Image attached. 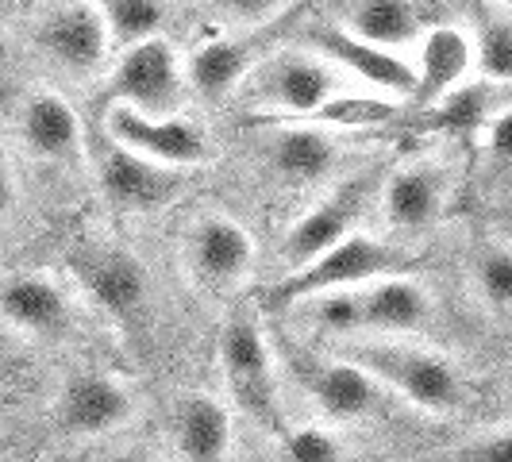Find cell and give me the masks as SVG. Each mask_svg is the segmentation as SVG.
Instances as JSON below:
<instances>
[{
    "label": "cell",
    "instance_id": "cell-14",
    "mask_svg": "<svg viewBox=\"0 0 512 462\" xmlns=\"http://www.w3.org/2000/svg\"><path fill=\"white\" fill-rule=\"evenodd\" d=\"M170 451L178 462H235V412L231 401L208 389H185L170 405Z\"/></svg>",
    "mask_w": 512,
    "mask_h": 462
},
{
    "label": "cell",
    "instance_id": "cell-25",
    "mask_svg": "<svg viewBox=\"0 0 512 462\" xmlns=\"http://www.w3.org/2000/svg\"><path fill=\"white\" fill-rule=\"evenodd\" d=\"M93 4L108 24L112 47H120V51L158 39L166 20H170L166 0H93Z\"/></svg>",
    "mask_w": 512,
    "mask_h": 462
},
{
    "label": "cell",
    "instance_id": "cell-33",
    "mask_svg": "<svg viewBox=\"0 0 512 462\" xmlns=\"http://www.w3.org/2000/svg\"><path fill=\"white\" fill-rule=\"evenodd\" d=\"M505 393H509V409H512V374H509V382H505Z\"/></svg>",
    "mask_w": 512,
    "mask_h": 462
},
{
    "label": "cell",
    "instance_id": "cell-29",
    "mask_svg": "<svg viewBox=\"0 0 512 462\" xmlns=\"http://www.w3.org/2000/svg\"><path fill=\"white\" fill-rule=\"evenodd\" d=\"M443 462H512V424L486 428L478 436L462 439L447 451Z\"/></svg>",
    "mask_w": 512,
    "mask_h": 462
},
{
    "label": "cell",
    "instance_id": "cell-5",
    "mask_svg": "<svg viewBox=\"0 0 512 462\" xmlns=\"http://www.w3.org/2000/svg\"><path fill=\"white\" fill-rule=\"evenodd\" d=\"M189 93V58H181L166 35L120 51L116 66L104 77L108 108H131L147 116H181Z\"/></svg>",
    "mask_w": 512,
    "mask_h": 462
},
{
    "label": "cell",
    "instance_id": "cell-15",
    "mask_svg": "<svg viewBox=\"0 0 512 462\" xmlns=\"http://www.w3.org/2000/svg\"><path fill=\"white\" fill-rule=\"evenodd\" d=\"M308 51L324 54L343 77H355L385 97H416V66L409 54L382 51L374 43H362L343 27H312Z\"/></svg>",
    "mask_w": 512,
    "mask_h": 462
},
{
    "label": "cell",
    "instance_id": "cell-9",
    "mask_svg": "<svg viewBox=\"0 0 512 462\" xmlns=\"http://www.w3.org/2000/svg\"><path fill=\"white\" fill-rule=\"evenodd\" d=\"M185 270L205 293H235L251 278L258 262L255 235L247 224H239L228 212H205L201 220L189 224L185 235Z\"/></svg>",
    "mask_w": 512,
    "mask_h": 462
},
{
    "label": "cell",
    "instance_id": "cell-17",
    "mask_svg": "<svg viewBox=\"0 0 512 462\" xmlns=\"http://www.w3.org/2000/svg\"><path fill=\"white\" fill-rule=\"evenodd\" d=\"M4 324L27 343L62 339L74 328V297L51 274H39V270L12 274L4 282Z\"/></svg>",
    "mask_w": 512,
    "mask_h": 462
},
{
    "label": "cell",
    "instance_id": "cell-11",
    "mask_svg": "<svg viewBox=\"0 0 512 462\" xmlns=\"http://www.w3.org/2000/svg\"><path fill=\"white\" fill-rule=\"evenodd\" d=\"M74 274L81 293L116 324H135L151 308V274L124 247H85L74 255Z\"/></svg>",
    "mask_w": 512,
    "mask_h": 462
},
{
    "label": "cell",
    "instance_id": "cell-20",
    "mask_svg": "<svg viewBox=\"0 0 512 462\" xmlns=\"http://www.w3.org/2000/svg\"><path fill=\"white\" fill-rule=\"evenodd\" d=\"M412 66H416V97L412 101L420 108H439L443 101H451L470 77H478L470 31L455 24L428 27V35L420 39V47L412 54Z\"/></svg>",
    "mask_w": 512,
    "mask_h": 462
},
{
    "label": "cell",
    "instance_id": "cell-31",
    "mask_svg": "<svg viewBox=\"0 0 512 462\" xmlns=\"http://www.w3.org/2000/svg\"><path fill=\"white\" fill-rule=\"evenodd\" d=\"M97 462H178V459H174V451H162V447H151V443H116Z\"/></svg>",
    "mask_w": 512,
    "mask_h": 462
},
{
    "label": "cell",
    "instance_id": "cell-6",
    "mask_svg": "<svg viewBox=\"0 0 512 462\" xmlns=\"http://www.w3.org/2000/svg\"><path fill=\"white\" fill-rule=\"evenodd\" d=\"M51 416L62 436L104 443L120 436L139 416V393L128 378L112 370H74L54 389Z\"/></svg>",
    "mask_w": 512,
    "mask_h": 462
},
{
    "label": "cell",
    "instance_id": "cell-22",
    "mask_svg": "<svg viewBox=\"0 0 512 462\" xmlns=\"http://www.w3.org/2000/svg\"><path fill=\"white\" fill-rule=\"evenodd\" d=\"M262 58L266 51H258V31L255 35L231 31L224 39H208L189 54V85L201 101H231L243 93Z\"/></svg>",
    "mask_w": 512,
    "mask_h": 462
},
{
    "label": "cell",
    "instance_id": "cell-1",
    "mask_svg": "<svg viewBox=\"0 0 512 462\" xmlns=\"http://www.w3.org/2000/svg\"><path fill=\"white\" fill-rule=\"evenodd\" d=\"M316 328L335 335H355V339H416L432 328L436 320V301L420 282L405 274L378 278V282L347 289V293H328L297 305Z\"/></svg>",
    "mask_w": 512,
    "mask_h": 462
},
{
    "label": "cell",
    "instance_id": "cell-13",
    "mask_svg": "<svg viewBox=\"0 0 512 462\" xmlns=\"http://www.w3.org/2000/svg\"><path fill=\"white\" fill-rule=\"evenodd\" d=\"M104 128H108L112 143L143 154L166 170H178V174H189L212 158L208 135L185 116H147V112H131V108H108Z\"/></svg>",
    "mask_w": 512,
    "mask_h": 462
},
{
    "label": "cell",
    "instance_id": "cell-26",
    "mask_svg": "<svg viewBox=\"0 0 512 462\" xmlns=\"http://www.w3.org/2000/svg\"><path fill=\"white\" fill-rule=\"evenodd\" d=\"M470 289L474 297L497 312L512 316V247L509 243H486L470 258Z\"/></svg>",
    "mask_w": 512,
    "mask_h": 462
},
{
    "label": "cell",
    "instance_id": "cell-10",
    "mask_svg": "<svg viewBox=\"0 0 512 462\" xmlns=\"http://www.w3.org/2000/svg\"><path fill=\"white\" fill-rule=\"evenodd\" d=\"M305 393L308 401H312L316 420L335 428V432L362 428V424L378 420L385 409V397H389L385 385L351 351L347 355H332V359L308 362Z\"/></svg>",
    "mask_w": 512,
    "mask_h": 462
},
{
    "label": "cell",
    "instance_id": "cell-16",
    "mask_svg": "<svg viewBox=\"0 0 512 462\" xmlns=\"http://www.w3.org/2000/svg\"><path fill=\"white\" fill-rule=\"evenodd\" d=\"M93 162H97V185H101L104 201H112L124 212H154V208L170 205L181 189L178 170H166L112 139H104Z\"/></svg>",
    "mask_w": 512,
    "mask_h": 462
},
{
    "label": "cell",
    "instance_id": "cell-7",
    "mask_svg": "<svg viewBox=\"0 0 512 462\" xmlns=\"http://www.w3.org/2000/svg\"><path fill=\"white\" fill-rule=\"evenodd\" d=\"M405 258L409 255L397 243L359 231L347 243H339L335 251H328L320 262H312L297 274H285L278 293H282V301L297 308L316 297H328V293H347V289H362L378 278H393L405 266Z\"/></svg>",
    "mask_w": 512,
    "mask_h": 462
},
{
    "label": "cell",
    "instance_id": "cell-12",
    "mask_svg": "<svg viewBox=\"0 0 512 462\" xmlns=\"http://www.w3.org/2000/svg\"><path fill=\"white\" fill-rule=\"evenodd\" d=\"M35 47L62 74L89 77L104 70L112 35L93 0H58L35 27Z\"/></svg>",
    "mask_w": 512,
    "mask_h": 462
},
{
    "label": "cell",
    "instance_id": "cell-3",
    "mask_svg": "<svg viewBox=\"0 0 512 462\" xmlns=\"http://www.w3.org/2000/svg\"><path fill=\"white\" fill-rule=\"evenodd\" d=\"M216 359H220V382H224L231 409L251 416L274 436H285L289 420L282 409V366L270 347V335L262 332V324L251 312L228 316Z\"/></svg>",
    "mask_w": 512,
    "mask_h": 462
},
{
    "label": "cell",
    "instance_id": "cell-23",
    "mask_svg": "<svg viewBox=\"0 0 512 462\" xmlns=\"http://www.w3.org/2000/svg\"><path fill=\"white\" fill-rule=\"evenodd\" d=\"M335 27L351 31L362 43L409 54V58L416 54L420 39L428 35L424 12L416 8V0H343Z\"/></svg>",
    "mask_w": 512,
    "mask_h": 462
},
{
    "label": "cell",
    "instance_id": "cell-18",
    "mask_svg": "<svg viewBox=\"0 0 512 462\" xmlns=\"http://www.w3.org/2000/svg\"><path fill=\"white\" fill-rule=\"evenodd\" d=\"M378 205H382V220L389 235H424L443 220L447 178L432 158L405 162L385 178Z\"/></svg>",
    "mask_w": 512,
    "mask_h": 462
},
{
    "label": "cell",
    "instance_id": "cell-24",
    "mask_svg": "<svg viewBox=\"0 0 512 462\" xmlns=\"http://www.w3.org/2000/svg\"><path fill=\"white\" fill-rule=\"evenodd\" d=\"M470 43H474V74L489 85L512 81V12L474 0L470 4Z\"/></svg>",
    "mask_w": 512,
    "mask_h": 462
},
{
    "label": "cell",
    "instance_id": "cell-28",
    "mask_svg": "<svg viewBox=\"0 0 512 462\" xmlns=\"http://www.w3.org/2000/svg\"><path fill=\"white\" fill-rule=\"evenodd\" d=\"M289 0H212V12L239 35H255L266 24H274Z\"/></svg>",
    "mask_w": 512,
    "mask_h": 462
},
{
    "label": "cell",
    "instance_id": "cell-27",
    "mask_svg": "<svg viewBox=\"0 0 512 462\" xmlns=\"http://www.w3.org/2000/svg\"><path fill=\"white\" fill-rule=\"evenodd\" d=\"M282 447L289 462H343V443L339 432L308 420V424H289V432L282 436Z\"/></svg>",
    "mask_w": 512,
    "mask_h": 462
},
{
    "label": "cell",
    "instance_id": "cell-2",
    "mask_svg": "<svg viewBox=\"0 0 512 462\" xmlns=\"http://www.w3.org/2000/svg\"><path fill=\"white\" fill-rule=\"evenodd\" d=\"M351 355L409 409L436 420L466 409V374L436 347L416 339H362Z\"/></svg>",
    "mask_w": 512,
    "mask_h": 462
},
{
    "label": "cell",
    "instance_id": "cell-19",
    "mask_svg": "<svg viewBox=\"0 0 512 462\" xmlns=\"http://www.w3.org/2000/svg\"><path fill=\"white\" fill-rule=\"evenodd\" d=\"M16 139L39 162L70 166L77 158H85L81 120H77V112L70 108V101L51 93V89H35V93L24 97L20 112H16Z\"/></svg>",
    "mask_w": 512,
    "mask_h": 462
},
{
    "label": "cell",
    "instance_id": "cell-8",
    "mask_svg": "<svg viewBox=\"0 0 512 462\" xmlns=\"http://www.w3.org/2000/svg\"><path fill=\"white\" fill-rule=\"evenodd\" d=\"M370 201H374V178L362 174V178L343 181L324 201H316L308 212H301L282 239L285 274L305 270L312 262H320L328 251H335L339 243H347L351 235H359V224Z\"/></svg>",
    "mask_w": 512,
    "mask_h": 462
},
{
    "label": "cell",
    "instance_id": "cell-30",
    "mask_svg": "<svg viewBox=\"0 0 512 462\" xmlns=\"http://www.w3.org/2000/svg\"><path fill=\"white\" fill-rule=\"evenodd\" d=\"M478 143L486 154L489 166L497 170H512V104L501 112H489L478 128Z\"/></svg>",
    "mask_w": 512,
    "mask_h": 462
},
{
    "label": "cell",
    "instance_id": "cell-4",
    "mask_svg": "<svg viewBox=\"0 0 512 462\" xmlns=\"http://www.w3.org/2000/svg\"><path fill=\"white\" fill-rule=\"evenodd\" d=\"M343 89V74L335 70L324 54L316 51H270L251 81L243 85V101L289 120H312L328 104H335Z\"/></svg>",
    "mask_w": 512,
    "mask_h": 462
},
{
    "label": "cell",
    "instance_id": "cell-32",
    "mask_svg": "<svg viewBox=\"0 0 512 462\" xmlns=\"http://www.w3.org/2000/svg\"><path fill=\"white\" fill-rule=\"evenodd\" d=\"M489 4H497V8H505V12H512V0H489Z\"/></svg>",
    "mask_w": 512,
    "mask_h": 462
},
{
    "label": "cell",
    "instance_id": "cell-21",
    "mask_svg": "<svg viewBox=\"0 0 512 462\" xmlns=\"http://www.w3.org/2000/svg\"><path fill=\"white\" fill-rule=\"evenodd\" d=\"M339 166V143L332 131L293 120L270 131L266 139V170L289 189H312L335 178Z\"/></svg>",
    "mask_w": 512,
    "mask_h": 462
}]
</instances>
